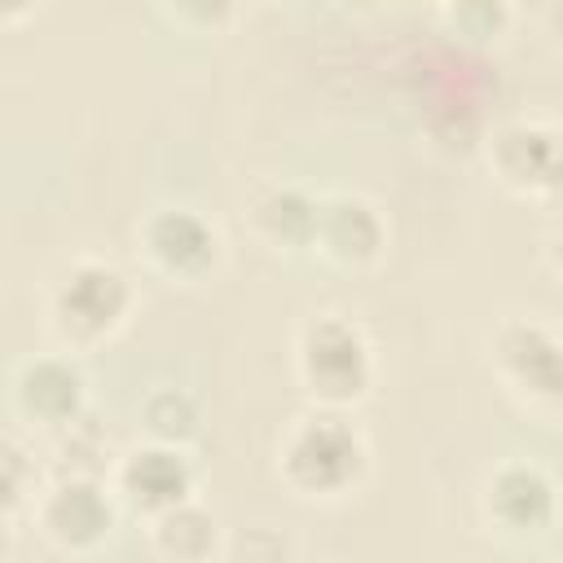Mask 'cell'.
<instances>
[{
  "instance_id": "1",
  "label": "cell",
  "mask_w": 563,
  "mask_h": 563,
  "mask_svg": "<svg viewBox=\"0 0 563 563\" xmlns=\"http://www.w3.org/2000/svg\"><path fill=\"white\" fill-rule=\"evenodd\" d=\"M365 449L361 435L352 431V422H343L339 413H308L295 422V431L282 444V475L290 488L325 497L347 488L361 475Z\"/></svg>"
},
{
  "instance_id": "2",
  "label": "cell",
  "mask_w": 563,
  "mask_h": 563,
  "mask_svg": "<svg viewBox=\"0 0 563 563\" xmlns=\"http://www.w3.org/2000/svg\"><path fill=\"white\" fill-rule=\"evenodd\" d=\"M299 374L321 405L361 400L369 387V347L361 330L343 317H317L299 339Z\"/></svg>"
},
{
  "instance_id": "3",
  "label": "cell",
  "mask_w": 563,
  "mask_h": 563,
  "mask_svg": "<svg viewBox=\"0 0 563 563\" xmlns=\"http://www.w3.org/2000/svg\"><path fill=\"white\" fill-rule=\"evenodd\" d=\"M493 361L515 396L537 409H563V343L537 321H506L493 339Z\"/></svg>"
},
{
  "instance_id": "4",
  "label": "cell",
  "mask_w": 563,
  "mask_h": 563,
  "mask_svg": "<svg viewBox=\"0 0 563 563\" xmlns=\"http://www.w3.org/2000/svg\"><path fill=\"white\" fill-rule=\"evenodd\" d=\"M128 303L132 295H128L123 273L106 264H75L53 295V325L70 343H92L123 321Z\"/></svg>"
},
{
  "instance_id": "5",
  "label": "cell",
  "mask_w": 563,
  "mask_h": 563,
  "mask_svg": "<svg viewBox=\"0 0 563 563\" xmlns=\"http://www.w3.org/2000/svg\"><path fill=\"white\" fill-rule=\"evenodd\" d=\"M497 172L501 180L541 194V198H559L563 202V136L550 128H506L497 136Z\"/></svg>"
},
{
  "instance_id": "6",
  "label": "cell",
  "mask_w": 563,
  "mask_h": 563,
  "mask_svg": "<svg viewBox=\"0 0 563 563\" xmlns=\"http://www.w3.org/2000/svg\"><path fill=\"white\" fill-rule=\"evenodd\" d=\"M40 523H44V532L62 550H88V545H97L110 532L114 506L101 493V484H92V479H66V484H57L48 493V501L40 510Z\"/></svg>"
},
{
  "instance_id": "7",
  "label": "cell",
  "mask_w": 563,
  "mask_h": 563,
  "mask_svg": "<svg viewBox=\"0 0 563 563\" xmlns=\"http://www.w3.org/2000/svg\"><path fill=\"white\" fill-rule=\"evenodd\" d=\"M145 255L172 277H202L216 260V233L194 211H158L141 229Z\"/></svg>"
},
{
  "instance_id": "8",
  "label": "cell",
  "mask_w": 563,
  "mask_h": 563,
  "mask_svg": "<svg viewBox=\"0 0 563 563\" xmlns=\"http://www.w3.org/2000/svg\"><path fill=\"white\" fill-rule=\"evenodd\" d=\"M317 246L325 260L343 268H361L383 251V220L361 198H347V194L325 198L317 220Z\"/></svg>"
},
{
  "instance_id": "9",
  "label": "cell",
  "mask_w": 563,
  "mask_h": 563,
  "mask_svg": "<svg viewBox=\"0 0 563 563\" xmlns=\"http://www.w3.org/2000/svg\"><path fill=\"white\" fill-rule=\"evenodd\" d=\"M189 462L176 453V444H150V449H136L123 471H119V484L123 493L150 510V515H163V510H176L185 506L189 497Z\"/></svg>"
},
{
  "instance_id": "10",
  "label": "cell",
  "mask_w": 563,
  "mask_h": 563,
  "mask_svg": "<svg viewBox=\"0 0 563 563\" xmlns=\"http://www.w3.org/2000/svg\"><path fill=\"white\" fill-rule=\"evenodd\" d=\"M484 506H488V519H497L501 528H510V532H537V528L550 523L554 493H550V479L537 466L510 462V466H501L488 479Z\"/></svg>"
},
{
  "instance_id": "11",
  "label": "cell",
  "mask_w": 563,
  "mask_h": 563,
  "mask_svg": "<svg viewBox=\"0 0 563 563\" xmlns=\"http://www.w3.org/2000/svg\"><path fill=\"white\" fill-rule=\"evenodd\" d=\"M18 400L31 418L44 422H70L84 405V378L66 361H35L18 378Z\"/></svg>"
},
{
  "instance_id": "12",
  "label": "cell",
  "mask_w": 563,
  "mask_h": 563,
  "mask_svg": "<svg viewBox=\"0 0 563 563\" xmlns=\"http://www.w3.org/2000/svg\"><path fill=\"white\" fill-rule=\"evenodd\" d=\"M317 220H321V202H312L299 189H268L255 202V229L286 251L317 246Z\"/></svg>"
},
{
  "instance_id": "13",
  "label": "cell",
  "mask_w": 563,
  "mask_h": 563,
  "mask_svg": "<svg viewBox=\"0 0 563 563\" xmlns=\"http://www.w3.org/2000/svg\"><path fill=\"white\" fill-rule=\"evenodd\" d=\"M154 545L158 554H167L172 563H202L216 545V523L198 510V506H176L154 515Z\"/></svg>"
},
{
  "instance_id": "14",
  "label": "cell",
  "mask_w": 563,
  "mask_h": 563,
  "mask_svg": "<svg viewBox=\"0 0 563 563\" xmlns=\"http://www.w3.org/2000/svg\"><path fill=\"white\" fill-rule=\"evenodd\" d=\"M194 422H198L194 400L180 396V391H158V396H150V405H145V427L154 431L158 444L185 440V435L194 431Z\"/></svg>"
},
{
  "instance_id": "15",
  "label": "cell",
  "mask_w": 563,
  "mask_h": 563,
  "mask_svg": "<svg viewBox=\"0 0 563 563\" xmlns=\"http://www.w3.org/2000/svg\"><path fill=\"white\" fill-rule=\"evenodd\" d=\"M449 18H453V22H471V26H479V35H493V31L501 26L506 9H497V4H457V9H449Z\"/></svg>"
},
{
  "instance_id": "16",
  "label": "cell",
  "mask_w": 563,
  "mask_h": 563,
  "mask_svg": "<svg viewBox=\"0 0 563 563\" xmlns=\"http://www.w3.org/2000/svg\"><path fill=\"white\" fill-rule=\"evenodd\" d=\"M550 264H554V268L563 273V229H559V233L550 238Z\"/></svg>"
}]
</instances>
